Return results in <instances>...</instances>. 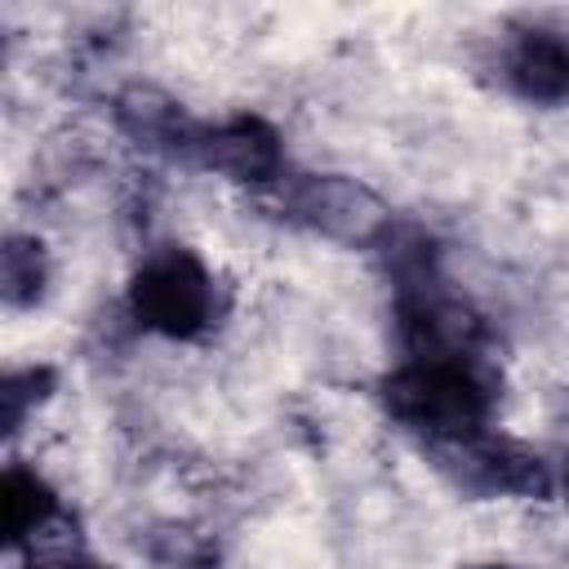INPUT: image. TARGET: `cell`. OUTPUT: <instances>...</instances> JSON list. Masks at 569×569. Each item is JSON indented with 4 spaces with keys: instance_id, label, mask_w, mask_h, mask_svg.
I'll list each match as a JSON object with an SVG mask.
<instances>
[{
    "instance_id": "6da1fadb",
    "label": "cell",
    "mask_w": 569,
    "mask_h": 569,
    "mask_svg": "<svg viewBox=\"0 0 569 569\" xmlns=\"http://www.w3.org/2000/svg\"><path fill=\"white\" fill-rule=\"evenodd\" d=\"M387 413L440 445H458L485 431L493 396L462 356H413L382 382Z\"/></svg>"
},
{
    "instance_id": "7a4b0ae2",
    "label": "cell",
    "mask_w": 569,
    "mask_h": 569,
    "mask_svg": "<svg viewBox=\"0 0 569 569\" xmlns=\"http://www.w3.org/2000/svg\"><path fill=\"white\" fill-rule=\"evenodd\" d=\"M129 307H133L138 325L151 333L196 338L213 320V276L204 271V262L191 249L169 244L133 271Z\"/></svg>"
},
{
    "instance_id": "3957f363",
    "label": "cell",
    "mask_w": 569,
    "mask_h": 569,
    "mask_svg": "<svg viewBox=\"0 0 569 569\" xmlns=\"http://www.w3.org/2000/svg\"><path fill=\"white\" fill-rule=\"evenodd\" d=\"M196 164L231 178V182H271L280 173V138L258 116H231L222 124H191L178 142Z\"/></svg>"
},
{
    "instance_id": "277c9868",
    "label": "cell",
    "mask_w": 569,
    "mask_h": 569,
    "mask_svg": "<svg viewBox=\"0 0 569 569\" xmlns=\"http://www.w3.org/2000/svg\"><path fill=\"white\" fill-rule=\"evenodd\" d=\"M449 458L458 462V480L476 493H520V498H542L547 493V471L542 458L520 449L516 440H493V436H471L449 445Z\"/></svg>"
},
{
    "instance_id": "5b68a950",
    "label": "cell",
    "mask_w": 569,
    "mask_h": 569,
    "mask_svg": "<svg viewBox=\"0 0 569 569\" xmlns=\"http://www.w3.org/2000/svg\"><path fill=\"white\" fill-rule=\"evenodd\" d=\"M507 76L529 102L569 98V40L556 31H525L507 58Z\"/></svg>"
},
{
    "instance_id": "8992f818",
    "label": "cell",
    "mask_w": 569,
    "mask_h": 569,
    "mask_svg": "<svg viewBox=\"0 0 569 569\" xmlns=\"http://www.w3.org/2000/svg\"><path fill=\"white\" fill-rule=\"evenodd\" d=\"M298 209L329 236H347V240H369L382 227V209L369 191L342 182V178H320L302 191Z\"/></svg>"
},
{
    "instance_id": "52a82bcc",
    "label": "cell",
    "mask_w": 569,
    "mask_h": 569,
    "mask_svg": "<svg viewBox=\"0 0 569 569\" xmlns=\"http://www.w3.org/2000/svg\"><path fill=\"white\" fill-rule=\"evenodd\" d=\"M58 516V493L27 467H9L0 476V533L9 547L27 542Z\"/></svg>"
},
{
    "instance_id": "ba28073f",
    "label": "cell",
    "mask_w": 569,
    "mask_h": 569,
    "mask_svg": "<svg viewBox=\"0 0 569 569\" xmlns=\"http://www.w3.org/2000/svg\"><path fill=\"white\" fill-rule=\"evenodd\" d=\"M0 293L9 307H31L44 293V253L27 236H9L0 253Z\"/></svg>"
},
{
    "instance_id": "9c48e42d",
    "label": "cell",
    "mask_w": 569,
    "mask_h": 569,
    "mask_svg": "<svg viewBox=\"0 0 569 569\" xmlns=\"http://www.w3.org/2000/svg\"><path fill=\"white\" fill-rule=\"evenodd\" d=\"M49 387H53V373L49 369H13V373H4V382H0V418H4V431H18L22 418H27V409L40 405L49 396Z\"/></svg>"
},
{
    "instance_id": "30bf717a",
    "label": "cell",
    "mask_w": 569,
    "mask_h": 569,
    "mask_svg": "<svg viewBox=\"0 0 569 569\" xmlns=\"http://www.w3.org/2000/svg\"><path fill=\"white\" fill-rule=\"evenodd\" d=\"M44 569H107V565H93V560H58V565H44Z\"/></svg>"
},
{
    "instance_id": "8fae6325",
    "label": "cell",
    "mask_w": 569,
    "mask_h": 569,
    "mask_svg": "<svg viewBox=\"0 0 569 569\" xmlns=\"http://www.w3.org/2000/svg\"><path fill=\"white\" fill-rule=\"evenodd\" d=\"M485 569H507V565H485Z\"/></svg>"
},
{
    "instance_id": "7c38bea8",
    "label": "cell",
    "mask_w": 569,
    "mask_h": 569,
    "mask_svg": "<svg viewBox=\"0 0 569 569\" xmlns=\"http://www.w3.org/2000/svg\"><path fill=\"white\" fill-rule=\"evenodd\" d=\"M565 485H569V476H565Z\"/></svg>"
}]
</instances>
